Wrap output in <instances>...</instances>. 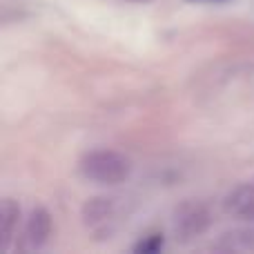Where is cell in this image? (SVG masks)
<instances>
[{
	"instance_id": "8",
	"label": "cell",
	"mask_w": 254,
	"mask_h": 254,
	"mask_svg": "<svg viewBox=\"0 0 254 254\" xmlns=\"http://www.w3.org/2000/svg\"><path fill=\"white\" fill-rule=\"evenodd\" d=\"M163 248V234H147L134 246V252L138 254H154Z\"/></svg>"
},
{
	"instance_id": "3",
	"label": "cell",
	"mask_w": 254,
	"mask_h": 254,
	"mask_svg": "<svg viewBox=\"0 0 254 254\" xmlns=\"http://www.w3.org/2000/svg\"><path fill=\"white\" fill-rule=\"evenodd\" d=\"M52 230H54V223H52V214H49L47 207L38 205L29 212L27 216V223H25V246L29 250H40L45 243L49 241L52 237Z\"/></svg>"
},
{
	"instance_id": "6",
	"label": "cell",
	"mask_w": 254,
	"mask_h": 254,
	"mask_svg": "<svg viewBox=\"0 0 254 254\" xmlns=\"http://www.w3.org/2000/svg\"><path fill=\"white\" fill-rule=\"evenodd\" d=\"M216 252H254V230H230L223 232L212 246Z\"/></svg>"
},
{
	"instance_id": "4",
	"label": "cell",
	"mask_w": 254,
	"mask_h": 254,
	"mask_svg": "<svg viewBox=\"0 0 254 254\" xmlns=\"http://www.w3.org/2000/svg\"><path fill=\"white\" fill-rule=\"evenodd\" d=\"M223 210L239 221H254V183H241L225 196Z\"/></svg>"
},
{
	"instance_id": "9",
	"label": "cell",
	"mask_w": 254,
	"mask_h": 254,
	"mask_svg": "<svg viewBox=\"0 0 254 254\" xmlns=\"http://www.w3.org/2000/svg\"><path fill=\"white\" fill-rule=\"evenodd\" d=\"M127 2H149V0H127Z\"/></svg>"
},
{
	"instance_id": "1",
	"label": "cell",
	"mask_w": 254,
	"mask_h": 254,
	"mask_svg": "<svg viewBox=\"0 0 254 254\" xmlns=\"http://www.w3.org/2000/svg\"><path fill=\"white\" fill-rule=\"evenodd\" d=\"M78 170L87 181L116 185L131 174V161L116 149H94L78 161Z\"/></svg>"
},
{
	"instance_id": "5",
	"label": "cell",
	"mask_w": 254,
	"mask_h": 254,
	"mask_svg": "<svg viewBox=\"0 0 254 254\" xmlns=\"http://www.w3.org/2000/svg\"><path fill=\"white\" fill-rule=\"evenodd\" d=\"M83 223L92 230H105L116 216V198L94 196L83 205Z\"/></svg>"
},
{
	"instance_id": "2",
	"label": "cell",
	"mask_w": 254,
	"mask_h": 254,
	"mask_svg": "<svg viewBox=\"0 0 254 254\" xmlns=\"http://www.w3.org/2000/svg\"><path fill=\"white\" fill-rule=\"evenodd\" d=\"M212 225V214L207 205L198 201H185L176 207L174 212V234L179 241L188 243L192 239L201 237L210 230Z\"/></svg>"
},
{
	"instance_id": "7",
	"label": "cell",
	"mask_w": 254,
	"mask_h": 254,
	"mask_svg": "<svg viewBox=\"0 0 254 254\" xmlns=\"http://www.w3.org/2000/svg\"><path fill=\"white\" fill-rule=\"evenodd\" d=\"M18 223H20V207L16 201L4 198L2 207H0V248L7 250L9 243L13 241L18 232Z\"/></svg>"
}]
</instances>
